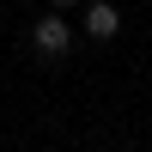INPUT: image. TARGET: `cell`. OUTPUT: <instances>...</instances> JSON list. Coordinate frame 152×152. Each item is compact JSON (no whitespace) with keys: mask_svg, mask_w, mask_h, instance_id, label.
<instances>
[{"mask_svg":"<svg viewBox=\"0 0 152 152\" xmlns=\"http://www.w3.org/2000/svg\"><path fill=\"white\" fill-rule=\"evenodd\" d=\"M49 6H61V12H67V6H79V0H49Z\"/></svg>","mask_w":152,"mask_h":152,"instance_id":"obj_3","label":"cell"},{"mask_svg":"<svg viewBox=\"0 0 152 152\" xmlns=\"http://www.w3.org/2000/svg\"><path fill=\"white\" fill-rule=\"evenodd\" d=\"M116 31H122V12L110 6V0H91V6H85V37H91V43H110Z\"/></svg>","mask_w":152,"mask_h":152,"instance_id":"obj_2","label":"cell"},{"mask_svg":"<svg viewBox=\"0 0 152 152\" xmlns=\"http://www.w3.org/2000/svg\"><path fill=\"white\" fill-rule=\"evenodd\" d=\"M31 49H37L43 61H61V55L73 49V24L61 18V6L49 12V18H37V24H31Z\"/></svg>","mask_w":152,"mask_h":152,"instance_id":"obj_1","label":"cell"}]
</instances>
